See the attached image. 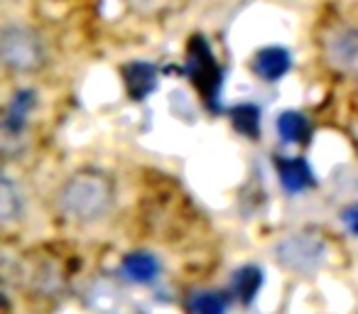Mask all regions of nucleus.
I'll use <instances>...</instances> for the list:
<instances>
[{
	"instance_id": "obj_13",
	"label": "nucleus",
	"mask_w": 358,
	"mask_h": 314,
	"mask_svg": "<svg viewBox=\"0 0 358 314\" xmlns=\"http://www.w3.org/2000/svg\"><path fill=\"white\" fill-rule=\"evenodd\" d=\"M22 219V194L10 177H3L0 182V221L3 226H10Z\"/></svg>"
},
{
	"instance_id": "obj_8",
	"label": "nucleus",
	"mask_w": 358,
	"mask_h": 314,
	"mask_svg": "<svg viewBox=\"0 0 358 314\" xmlns=\"http://www.w3.org/2000/svg\"><path fill=\"white\" fill-rule=\"evenodd\" d=\"M125 86L133 101H143L145 96H150L157 89V69L148 62H133L123 69Z\"/></svg>"
},
{
	"instance_id": "obj_2",
	"label": "nucleus",
	"mask_w": 358,
	"mask_h": 314,
	"mask_svg": "<svg viewBox=\"0 0 358 314\" xmlns=\"http://www.w3.org/2000/svg\"><path fill=\"white\" fill-rule=\"evenodd\" d=\"M280 265L297 275H312L327 258V243L319 234L299 231L287 238H282L275 248Z\"/></svg>"
},
{
	"instance_id": "obj_5",
	"label": "nucleus",
	"mask_w": 358,
	"mask_h": 314,
	"mask_svg": "<svg viewBox=\"0 0 358 314\" xmlns=\"http://www.w3.org/2000/svg\"><path fill=\"white\" fill-rule=\"evenodd\" d=\"M329 66L341 74H358V27H334L324 40Z\"/></svg>"
},
{
	"instance_id": "obj_9",
	"label": "nucleus",
	"mask_w": 358,
	"mask_h": 314,
	"mask_svg": "<svg viewBox=\"0 0 358 314\" xmlns=\"http://www.w3.org/2000/svg\"><path fill=\"white\" fill-rule=\"evenodd\" d=\"M253 71L263 81H280L289 71V52L282 47H265L255 55Z\"/></svg>"
},
{
	"instance_id": "obj_16",
	"label": "nucleus",
	"mask_w": 358,
	"mask_h": 314,
	"mask_svg": "<svg viewBox=\"0 0 358 314\" xmlns=\"http://www.w3.org/2000/svg\"><path fill=\"white\" fill-rule=\"evenodd\" d=\"M341 221L346 224L348 234L358 236V204H356V206H348V209L341 214Z\"/></svg>"
},
{
	"instance_id": "obj_14",
	"label": "nucleus",
	"mask_w": 358,
	"mask_h": 314,
	"mask_svg": "<svg viewBox=\"0 0 358 314\" xmlns=\"http://www.w3.org/2000/svg\"><path fill=\"white\" fill-rule=\"evenodd\" d=\"M231 123L238 133H243L245 138L258 140L260 135V108L253 104H241L231 110Z\"/></svg>"
},
{
	"instance_id": "obj_6",
	"label": "nucleus",
	"mask_w": 358,
	"mask_h": 314,
	"mask_svg": "<svg viewBox=\"0 0 358 314\" xmlns=\"http://www.w3.org/2000/svg\"><path fill=\"white\" fill-rule=\"evenodd\" d=\"M35 108V94L32 91H17L13 96L10 106L6 110V118H3V143L6 148L10 145V140H20L25 135L27 115Z\"/></svg>"
},
{
	"instance_id": "obj_15",
	"label": "nucleus",
	"mask_w": 358,
	"mask_h": 314,
	"mask_svg": "<svg viewBox=\"0 0 358 314\" xmlns=\"http://www.w3.org/2000/svg\"><path fill=\"white\" fill-rule=\"evenodd\" d=\"M192 314H226L229 312V297L221 292H196L189 299Z\"/></svg>"
},
{
	"instance_id": "obj_12",
	"label": "nucleus",
	"mask_w": 358,
	"mask_h": 314,
	"mask_svg": "<svg viewBox=\"0 0 358 314\" xmlns=\"http://www.w3.org/2000/svg\"><path fill=\"white\" fill-rule=\"evenodd\" d=\"M278 133L285 143H307L312 135V125H309L307 115L299 110H285L278 118Z\"/></svg>"
},
{
	"instance_id": "obj_3",
	"label": "nucleus",
	"mask_w": 358,
	"mask_h": 314,
	"mask_svg": "<svg viewBox=\"0 0 358 314\" xmlns=\"http://www.w3.org/2000/svg\"><path fill=\"white\" fill-rule=\"evenodd\" d=\"M0 57L13 71H32L45 62V47L27 27H6L0 37Z\"/></svg>"
},
{
	"instance_id": "obj_11",
	"label": "nucleus",
	"mask_w": 358,
	"mask_h": 314,
	"mask_svg": "<svg viewBox=\"0 0 358 314\" xmlns=\"http://www.w3.org/2000/svg\"><path fill=\"white\" fill-rule=\"evenodd\" d=\"M123 275L138 285H148L159 275V263L152 253H145V250L130 253L123 260Z\"/></svg>"
},
{
	"instance_id": "obj_1",
	"label": "nucleus",
	"mask_w": 358,
	"mask_h": 314,
	"mask_svg": "<svg viewBox=\"0 0 358 314\" xmlns=\"http://www.w3.org/2000/svg\"><path fill=\"white\" fill-rule=\"evenodd\" d=\"M115 201L113 182L99 172H79L74 175L57 197L59 211L74 224H94L103 219Z\"/></svg>"
},
{
	"instance_id": "obj_4",
	"label": "nucleus",
	"mask_w": 358,
	"mask_h": 314,
	"mask_svg": "<svg viewBox=\"0 0 358 314\" xmlns=\"http://www.w3.org/2000/svg\"><path fill=\"white\" fill-rule=\"evenodd\" d=\"M189 76L194 81L196 89L204 94V99L211 104V108L219 110V84H221V71L216 64L214 55H211L209 45L204 37H194L189 47Z\"/></svg>"
},
{
	"instance_id": "obj_10",
	"label": "nucleus",
	"mask_w": 358,
	"mask_h": 314,
	"mask_svg": "<svg viewBox=\"0 0 358 314\" xmlns=\"http://www.w3.org/2000/svg\"><path fill=\"white\" fill-rule=\"evenodd\" d=\"M263 285V270L258 265H243L231 278V292L241 304H250Z\"/></svg>"
},
{
	"instance_id": "obj_7",
	"label": "nucleus",
	"mask_w": 358,
	"mask_h": 314,
	"mask_svg": "<svg viewBox=\"0 0 358 314\" xmlns=\"http://www.w3.org/2000/svg\"><path fill=\"white\" fill-rule=\"evenodd\" d=\"M278 175L282 190L289 192V194H299V192L314 187V172L302 157H280Z\"/></svg>"
}]
</instances>
